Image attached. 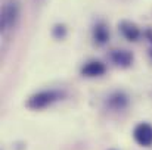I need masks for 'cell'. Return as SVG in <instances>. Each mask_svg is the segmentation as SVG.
<instances>
[{
  "instance_id": "cell-11",
  "label": "cell",
  "mask_w": 152,
  "mask_h": 150,
  "mask_svg": "<svg viewBox=\"0 0 152 150\" xmlns=\"http://www.w3.org/2000/svg\"><path fill=\"white\" fill-rule=\"evenodd\" d=\"M151 54H152V51H151Z\"/></svg>"
},
{
  "instance_id": "cell-2",
  "label": "cell",
  "mask_w": 152,
  "mask_h": 150,
  "mask_svg": "<svg viewBox=\"0 0 152 150\" xmlns=\"http://www.w3.org/2000/svg\"><path fill=\"white\" fill-rule=\"evenodd\" d=\"M16 19H18V4L15 1H7L1 10V21H0L1 30L4 31L12 30L16 24Z\"/></svg>"
},
{
  "instance_id": "cell-9",
  "label": "cell",
  "mask_w": 152,
  "mask_h": 150,
  "mask_svg": "<svg viewBox=\"0 0 152 150\" xmlns=\"http://www.w3.org/2000/svg\"><path fill=\"white\" fill-rule=\"evenodd\" d=\"M53 33H55L56 37H64V36H65V27H64V25H58Z\"/></svg>"
},
{
  "instance_id": "cell-1",
  "label": "cell",
  "mask_w": 152,
  "mask_h": 150,
  "mask_svg": "<svg viewBox=\"0 0 152 150\" xmlns=\"http://www.w3.org/2000/svg\"><path fill=\"white\" fill-rule=\"evenodd\" d=\"M61 97H62V93L58 91V90H43V91H39L37 94L31 96L27 101V106L30 109L40 110V109L50 106L52 103L58 101Z\"/></svg>"
},
{
  "instance_id": "cell-6",
  "label": "cell",
  "mask_w": 152,
  "mask_h": 150,
  "mask_svg": "<svg viewBox=\"0 0 152 150\" xmlns=\"http://www.w3.org/2000/svg\"><path fill=\"white\" fill-rule=\"evenodd\" d=\"M120 30H121L123 36H124L127 40H130V41H136V40L140 37V31H139V28H137L133 22L123 21V22L120 24Z\"/></svg>"
},
{
  "instance_id": "cell-4",
  "label": "cell",
  "mask_w": 152,
  "mask_h": 150,
  "mask_svg": "<svg viewBox=\"0 0 152 150\" xmlns=\"http://www.w3.org/2000/svg\"><path fill=\"white\" fill-rule=\"evenodd\" d=\"M111 59L115 65H118L121 68H127L133 62V54L127 50H114L111 53Z\"/></svg>"
},
{
  "instance_id": "cell-5",
  "label": "cell",
  "mask_w": 152,
  "mask_h": 150,
  "mask_svg": "<svg viewBox=\"0 0 152 150\" xmlns=\"http://www.w3.org/2000/svg\"><path fill=\"white\" fill-rule=\"evenodd\" d=\"M81 74L84 77H101L105 74V65L99 60H92L89 63H86L81 69Z\"/></svg>"
},
{
  "instance_id": "cell-10",
  "label": "cell",
  "mask_w": 152,
  "mask_h": 150,
  "mask_svg": "<svg viewBox=\"0 0 152 150\" xmlns=\"http://www.w3.org/2000/svg\"><path fill=\"white\" fill-rule=\"evenodd\" d=\"M145 36H146V38H148V40H149V41L152 43V30H151V28H149V30H146Z\"/></svg>"
},
{
  "instance_id": "cell-7",
  "label": "cell",
  "mask_w": 152,
  "mask_h": 150,
  "mask_svg": "<svg viewBox=\"0 0 152 150\" xmlns=\"http://www.w3.org/2000/svg\"><path fill=\"white\" fill-rule=\"evenodd\" d=\"M108 104H109V107H112L114 110H121V109H124V107L129 104V99H127V96H126L124 93L117 91V93H114V94L109 96Z\"/></svg>"
},
{
  "instance_id": "cell-3",
  "label": "cell",
  "mask_w": 152,
  "mask_h": 150,
  "mask_svg": "<svg viewBox=\"0 0 152 150\" xmlns=\"http://www.w3.org/2000/svg\"><path fill=\"white\" fill-rule=\"evenodd\" d=\"M133 137H134V141H136L139 146L151 147L152 146V125L151 124H146V122L137 124V125L134 127Z\"/></svg>"
},
{
  "instance_id": "cell-8",
  "label": "cell",
  "mask_w": 152,
  "mask_h": 150,
  "mask_svg": "<svg viewBox=\"0 0 152 150\" xmlns=\"http://www.w3.org/2000/svg\"><path fill=\"white\" fill-rule=\"evenodd\" d=\"M93 38L98 44H105L108 40H109V30L108 27L103 24V22H99L95 25L93 28Z\"/></svg>"
}]
</instances>
